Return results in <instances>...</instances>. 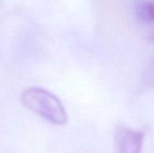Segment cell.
Listing matches in <instances>:
<instances>
[{"label": "cell", "mask_w": 154, "mask_h": 153, "mask_svg": "<svg viewBox=\"0 0 154 153\" xmlns=\"http://www.w3.org/2000/svg\"><path fill=\"white\" fill-rule=\"evenodd\" d=\"M145 133L127 127L119 128L116 133V153H141Z\"/></svg>", "instance_id": "7a4b0ae2"}, {"label": "cell", "mask_w": 154, "mask_h": 153, "mask_svg": "<svg viewBox=\"0 0 154 153\" xmlns=\"http://www.w3.org/2000/svg\"><path fill=\"white\" fill-rule=\"evenodd\" d=\"M135 15L144 23H152L154 19V5L152 0H137L134 5Z\"/></svg>", "instance_id": "3957f363"}, {"label": "cell", "mask_w": 154, "mask_h": 153, "mask_svg": "<svg viewBox=\"0 0 154 153\" xmlns=\"http://www.w3.org/2000/svg\"><path fill=\"white\" fill-rule=\"evenodd\" d=\"M22 104L43 119L57 125H64L68 122V115L60 100L48 90L32 87L21 95Z\"/></svg>", "instance_id": "6da1fadb"}]
</instances>
